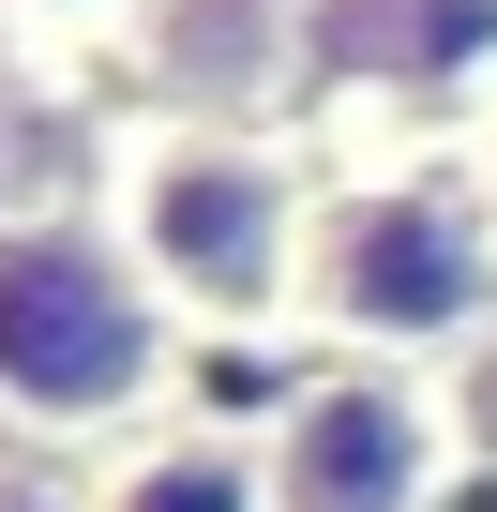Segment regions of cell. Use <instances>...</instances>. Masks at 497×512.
Wrapping results in <instances>:
<instances>
[{
    "label": "cell",
    "instance_id": "obj_1",
    "mask_svg": "<svg viewBox=\"0 0 497 512\" xmlns=\"http://www.w3.org/2000/svg\"><path fill=\"white\" fill-rule=\"evenodd\" d=\"M106 226L181 332H287L302 317L317 196H302L287 136H257V121H181V106L136 121L106 151Z\"/></svg>",
    "mask_w": 497,
    "mask_h": 512
},
{
    "label": "cell",
    "instance_id": "obj_2",
    "mask_svg": "<svg viewBox=\"0 0 497 512\" xmlns=\"http://www.w3.org/2000/svg\"><path fill=\"white\" fill-rule=\"evenodd\" d=\"M181 317L121 256L106 211H0V422L31 437H121L166 392Z\"/></svg>",
    "mask_w": 497,
    "mask_h": 512
},
{
    "label": "cell",
    "instance_id": "obj_3",
    "mask_svg": "<svg viewBox=\"0 0 497 512\" xmlns=\"http://www.w3.org/2000/svg\"><path fill=\"white\" fill-rule=\"evenodd\" d=\"M302 317L347 362H377V377L467 362L497 332V226H482V196H437V181H347V196H317Z\"/></svg>",
    "mask_w": 497,
    "mask_h": 512
},
{
    "label": "cell",
    "instance_id": "obj_4",
    "mask_svg": "<svg viewBox=\"0 0 497 512\" xmlns=\"http://www.w3.org/2000/svg\"><path fill=\"white\" fill-rule=\"evenodd\" d=\"M452 497V407L422 377L332 362L272 422V512H437Z\"/></svg>",
    "mask_w": 497,
    "mask_h": 512
},
{
    "label": "cell",
    "instance_id": "obj_5",
    "mask_svg": "<svg viewBox=\"0 0 497 512\" xmlns=\"http://www.w3.org/2000/svg\"><path fill=\"white\" fill-rule=\"evenodd\" d=\"M302 76H332V91H482V121H497V0H317Z\"/></svg>",
    "mask_w": 497,
    "mask_h": 512
},
{
    "label": "cell",
    "instance_id": "obj_6",
    "mask_svg": "<svg viewBox=\"0 0 497 512\" xmlns=\"http://www.w3.org/2000/svg\"><path fill=\"white\" fill-rule=\"evenodd\" d=\"M302 31L317 0H151V61L181 91V121H241L302 76Z\"/></svg>",
    "mask_w": 497,
    "mask_h": 512
},
{
    "label": "cell",
    "instance_id": "obj_7",
    "mask_svg": "<svg viewBox=\"0 0 497 512\" xmlns=\"http://www.w3.org/2000/svg\"><path fill=\"white\" fill-rule=\"evenodd\" d=\"M91 512H272V437L166 422V437H136L121 467H91Z\"/></svg>",
    "mask_w": 497,
    "mask_h": 512
},
{
    "label": "cell",
    "instance_id": "obj_8",
    "mask_svg": "<svg viewBox=\"0 0 497 512\" xmlns=\"http://www.w3.org/2000/svg\"><path fill=\"white\" fill-rule=\"evenodd\" d=\"M0 16H31V31H106L121 0H0Z\"/></svg>",
    "mask_w": 497,
    "mask_h": 512
},
{
    "label": "cell",
    "instance_id": "obj_9",
    "mask_svg": "<svg viewBox=\"0 0 497 512\" xmlns=\"http://www.w3.org/2000/svg\"><path fill=\"white\" fill-rule=\"evenodd\" d=\"M467 196H482V226H497V121H482V151H467Z\"/></svg>",
    "mask_w": 497,
    "mask_h": 512
}]
</instances>
